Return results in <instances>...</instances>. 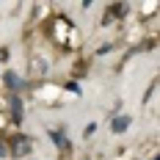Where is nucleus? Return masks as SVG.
<instances>
[{
  "label": "nucleus",
  "mask_w": 160,
  "mask_h": 160,
  "mask_svg": "<svg viewBox=\"0 0 160 160\" xmlns=\"http://www.w3.org/2000/svg\"><path fill=\"white\" fill-rule=\"evenodd\" d=\"M152 160H160V155H158V158H152Z\"/></svg>",
  "instance_id": "6"
},
{
  "label": "nucleus",
  "mask_w": 160,
  "mask_h": 160,
  "mask_svg": "<svg viewBox=\"0 0 160 160\" xmlns=\"http://www.w3.org/2000/svg\"><path fill=\"white\" fill-rule=\"evenodd\" d=\"M6 83H8V88H14V91H17V88H22V86H25V83H22V80L17 78L14 72H6Z\"/></svg>",
  "instance_id": "5"
},
{
  "label": "nucleus",
  "mask_w": 160,
  "mask_h": 160,
  "mask_svg": "<svg viewBox=\"0 0 160 160\" xmlns=\"http://www.w3.org/2000/svg\"><path fill=\"white\" fill-rule=\"evenodd\" d=\"M50 138H52V144L58 146V149H64V152H66V149H69V146H72V144H69V141H66L64 130H52V132H50Z\"/></svg>",
  "instance_id": "2"
},
{
  "label": "nucleus",
  "mask_w": 160,
  "mask_h": 160,
  "mask_svg": "<svg viewBox=\"0 0 160 160\" xmlns=\"http://www.w3.org/2000/svg\"><path fill=\"white\" fill-rule=\"evenodd\" d=\"M127 127H130V116H116V119L111 122V130H113V132H124Z\"/></svg>",
  "instance_id": "4"
},
{
  "label": "nucleus",
  "mask_w": 160,
  "mask_h": 160,
  "mask_svg": "<svg viewBox=\"0 0 160 160\" xmlns=\"http://www.w3.org/2000/svg\"><path fill=\"white\" fill-rule=\"evenodd\" d=\"M11 152H14L17 158L28 155V152H31V141H28V135H14V146H11Z\"/></svg>",
  "instance_id": "1"
},
{
  "label": "nucleus",
  "mask_w": 160,
  "mask_h": 160,
  "mask_svg": "<svg viewBox=\"0 0 160 160\" xmlns=\"http://www.w3.org/2000/svg\"><path fill=\"white\" fill-rule=\"evenodd\" d=\"M8 102H11V113H14V122H22V99L17 94H8Z\"/></svg>",
  "instance_id": "3"
}]
</instances>
